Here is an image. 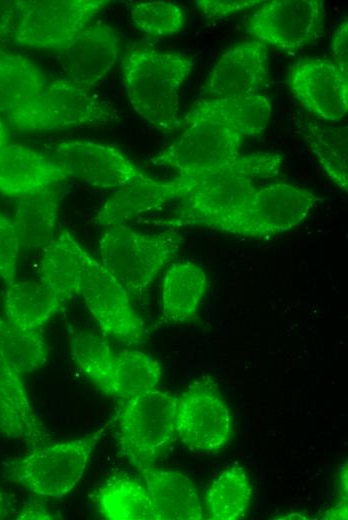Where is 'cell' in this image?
Masks as SVG:
<instances>
[{"label": "cell", "instance_id": "1", "mask_svg": "<svg viewBox=\"0 0 348 520\" xmlns=\"http://www.w3.org/2000/svg\"><path fill=\"white\" fill-rule=\"evenodd\" d=\"M282 162L280 154L256 152L215 169L177 175L170 183L180 206L175 217L164 224L200 226L243 204L257 189L255 181L276 176Z\"/></svg>", "mask_w": 348, "mask_h": 520}, {"label": "cell", "instance_id": "2", "mask_svg": "<svg viewBox=\"0 0 348 520\" xmlns=\"http://www.w3.org/2000/svg\"><path fill=\"white\" fill-rule=\"evenodd\" d=\"M192 68V59L182 52H165L148 46L128 49L122 70L134 111L159 130L180 129L179 95Z\"/></svg>", "mask_w": 348, "mask_h": 520}, {"label": "cell", "instance_id": "3", "mask_svg": "<svg viewBox=\"0 0 348 520\" xmlns=\"http://www.w3.org/2000/svg\"><path fill=\"white\" fill-rule=\"evenodd\" d=\"M176 140L153 159L156 165L187 175L235 161L245 137L220 112L212 98L196 101Z\"/></svg>", "mask_w": 348, "mask_h": 520}, {"label": "cell", "instance_id": "4", "mask_svg": "<svg viewBox=\"0 0 348 520\" xmlns=\"http://www.w3.org/2000/svg\"><path fill=\"white\" fill-rule=\"evenodd\" d=\"M22 131H60L99 127L114 122L117 110L68 78L53 77L36 94L5 114Z\"/></svg>", "mask_w": 348, "mask_h": 520}, {"label": "cell", "instance_id": "5", "mask_svg": "<svg viewBox=\"0 0 348 520\" xmlns=\"http://www.w3.org/2000/svg\"><path fill=\"white\" fill-rule=\"evenodd\" d=\"M318 201L310 189L273 183L257 188L243 204L200 226L250 238L272 236L299 226Z\"/></svg>", "mask_w": 348, "mask_h": 520}, {"label": "cell", "instance_id": "6", "mask_svg": "<svg viewBox=\"0 0 348 520\" xmlns=\"http://www.w3.org/2000/svg\"><path fill=\"white\" fill-rule=\"evenodd\" d=\"M181 243V236L174 230L151 234L118 225L110 227L99 240L101 263L129 295H136L179 254Z\"/></svg>", "mask_w": 348, "mask_h": 520}, {"label": "cell", "instance_id": "7", "mask_svg": "<svg viewBox=\"0 0 348 520\" xmlns=\"http://www.w3.org/2000/svg\"><path fill=\"white\" fill-rule=\"evenodd\" d=\"M107 426L77 439L38 446L8 464L4 477L36 495L61 498L82 478Z\"/></svg>", "mask_w": 348, "mask_h": 520}, {"label": "cell", "instance_id": "8", "mask_svg": "<svg viewBox=\"0 0 348 520\" xmlns=\"http://www.w3.org/2000/svg\"><path fill=\"white\" fill-rule=\"evenodd\" d=\"M177 397L157 389L117 400L115 420L121 452L138 469L174 440Z\"/></svg>", "mask_w": 348, "mask_h": 520}, {"label": "cell", "instance_id": "9", "mask_svg": "<svg viewBox=\"0 0 348 520\" xmlns=\"http://www.w3.org/2000/svg\"><path fill=\"white\" fill-rule=\"evenodd\" d=\"M107 3L104 0L15 2L8 32L22 46L62 51Z\"/></svg>", "mask_w": 348, "mask_h": 520}, {"label": "cell", "instance_id": "10", "mask_svg": "<svg viewBox=\"0 0 348 520\" xmlns=\"http://www.w3.org/2000/svg\"><path fill=\"white\" fill-rule=\"evenodd\" d=\"M325 24L322 0H273L250 16L246 32L267 47L290 52L317 42Z\"/></svg>", "mask_w": 348, "mask_h": 520}, {"label": "cell", "instance_id": "11", "mask_svg": "<svg viewBox=\"0 0 348 520\" xmlns=\"http://www.w3.org/2000/svg\"><path fill=\"white\" fill-rule=\"evenodd\" d=\"M80 294L104 335L126 344L145 341L144 322L131 305L128 292L102 263L87 252Z\"/></svg>", "mask_w": 348, "mask_h": 520}, {"label": "cell", "instance_id": "12", "mask_svg": "<svg viewBox=\"0 0 348 520\" xmlns=\"http://www.w3.org/2000/svg\"><path fill=\"white\" fill-rule=\"evenodd\" d=\"M230 410L215 384L195 381L177 398L175 432L191 449L217 452L231 436Z\"/></svg>", "mask_w": 348, "mask_h": 520}, {"label": "cell", "instance_id": "13", "mask_svg": "<svg viewBox=\"0 0 348 520\" xmlns=\"http://www.w3.org/2000/svg\"><path fill=\"white\" fill-rule=\"evenodd\" d=\"M53 160L67 177L99 188L120 189L150 178L117 148L92 141H63L55 146Z\"/></svg>", "mask_w": 348, "mask_h": 520}, {"label": "cell", "instance_id": "14", "mask_svg": "<svg viewBox=\"0 0 348 520\" xmlns=\"http://www.w3.org/2000/svg\"><path fill=\"white\" fill-rule=\"evenodd\" d=\"M289 90L311 114L326 121L342 120L348 111V82L327 59L304 57L289 67Z\"/></svg>", "mask_w": 348, "mask_h": 520}, {"label": "cell", "instance_id": "15", "mask_svg": "<svg viewBox=\"0 0 348 520\" xmlns=\"http://www.w3.org/2000/svg\"><path fill=\"white\" fill-rule=\"evenodd\" d=\"M268 47L251 40L225 51L215 63L206 83L210 98L255 93L264 87L269 75Z\"/></svg>", "mask_w": 348, "mask_h": 520}, {"label": "cell", "instance_id": "16", "mask_svg": "<svg viewBox=\"0 0 348 520\" xmlns=\"http://www.w3.org/2000/svg\"><path fill=\"white\" fill-rule=\"evenodd\" d=\"M119 36L104 23L89 24L64 50L63 67L69 80L89 91L118 60Z\"/></svg>", "mask_w": 348, "mask_h": 520}, {"label": "cell", "instance_id": "17", "mask_svg": "<svg viewBox=\"0 0 348 520\" xmlns=\"http://www.w3.org/2000/svg\"><path fill=\"white\" fill-rule=\"evenodd\" d=\"M67 175L47 156L22 145L0 148V192L23 197L49 189Z\"/></svg>", "mask_w": 348, "mask_h": 520}, {"label": "cell", "instance_id": "18", "mask_svg": "<svg viewBox=\"0 0 348 520\" xmlns=\"http://www.w3.org/2000/svg\"><path fill=\"white\" fill-rule=\"evenodd\" d=\"M0 434L37 444L49 438L27 396L22 375L0 347Z\"/></svg>", "mask_w": 348, "mask_h": 520}, {"label": "cell", "instance_id": "19", "mask_svg": "<svg viewBox=\"0 0 348 520\" xmlns=\"http://www.w3.org/2000/svg\"><path fill=\"white\" fill-rule=\"evenodd\" d=\"M151 499L155 520H200L203 510L195 483L176 470L151 465L138 469Z\"/></svg>", "mask_w": 348, "mask_h": 520}, {"label": "cell", "instance_id": "20", "mask_svg": "<svg viewBox=\"0 0 348 520\" xmlns=\"http://www.w3.org/2000/svg\"><path fill=\"white\" fill-rule=\"evenodd\" d=\"M85 252L66 230L44 246L40 280L62 306L81 292Z\"/></svg>", "mask_w": 348, "mask_h": 520}, {"label": "cell", "instance_id": "21", "mask_svg": "<svg viewBox=\"0 0 348 520\" xmlns=\"http://www.w3.org/2000/svg\"><path fill=\"white\" fill-rule=\"evenodd\" d=\"M207 274L202 267L183 261L165 272L161 289L162 317L171 323H183L197 317L206 294Z\"/></svg>", "mask_w": 348, "mask_h": 520}, {"label": "cell", "instance_id": "22", "mask_svg": "<svg viewBox=\"0 0 348 520\" xmlns=\"http://www.w3.org/2000/svg\"><path fill=\"white\" fill-rule=\"evenodd\" d=\"M174 200L168 182L149 178L115 192L99 210L95 221L105 227L125 225L126 222Z\"/></svg>", "mask_w": 348, "mask_h": 520}, {"label": "cell", "instance_id": "23", "mask_svg": "<svg viewBox=\"0 0 348 520\" xmlns=\"http://www.w3.org/2000/svg\"><path fill=\"white\" fill-rule=\"evenodd\" d=\"M59 215V196L52 189L18 199L13 220L20 250L47 245L53 238Z\"/></svg>", "mask_w": 348, "mask_h": 520}, {"label": "cell", "instance_id": "24", "mask_svg": "<svg viewBox=\"0 0 348 520\" xmlns=\"http://www.w3.org/2000/svg\"><path fill=\"white\" fill-rule=\"evenodd\" d=\"M62 307L41 280L15 281L4 293L5 318L26 329L41 327Z\"/></svg>", "mask_w": 348, "mask_h": 520}, {"label": "cell", "instance_id": "25", "mask_svg": "<svg viewBox=\"0 0 348 520\" xmlns=\"http://www.w3.org/2000/svg\"><path fill=\"white\" fill-rule=\"evenodd\" d=\"M161 373L159 363L143 351H115L109 378L101 391L117 399H126L154 389Z\"/></svg>", "mask_w": 348, "mask_h": 520}, {"label": "cell", "instance_id": "26", "mask_svg": "<svg viewBox=\"0 0 348 520\" xmlns=\"http://www.w3.org/2000/svg\"><path fill=\"white\" fill-rule=\"evenodd\" d=\"M99 513L109 520H155L146 487L125 475L107 479L96 491Z\"/></svg>", "mask_w": 348, "mask_h": 520}, {"label": "cell", "instance_id": "27", "mask_svg": "<svg viewBox=\"0 0 348 520\" xmlns=\"http://www.w3.org/2000/svg\"><path fill=\"white\" fill-rule=\"evenodd\" d=\"M252 498V487L246 472L239 466L221 472L210 484L206 507L213 520H236L243 517Z\"/></svg>", "mask_w": 348, "mask_h": 520}, {"label": "cell", "instance_id": "28", "mask_svg": "<svg viewBox=\"0 0 348 520\" xmlns=\"http://www.w3.org/2000/svg\"><path fill=\"white\" fill-rule=\"evenodd\" d=\"M48 78L33 62L0 48V113L38 93Z\"/></svg>", "mask_w": 348, "mask_h": 520}, {"label": "cell", "instance_id": "29", "mask_svg": "<svg viewBox=\"0 0 348 520\" xmlns=\"http://www.w3.org/2000/svg\"><path fill=\"white\" fill-rule=\"evenodd\" d=\"M0 347L21 375L38 370L48 356L41 329H26L2 317Z\"/></svg>", "mask_w": 348, "mask_h": 520}, {"label": "cell", "instance_id": "30", "mask_svg": "<svg viewBox=\"0 0 348 520\" xmlns=\"http://www.w3.org/2000/svg\"><path fill=\"white\" fill-rule=\"evenodd\" d=\"M309 146L323 171L345 193L348 191L347 126H316L309 132Z\"/></svg>", "mask_w": 348, "mask_h": 520}, {"label": "cell", "instance_id": "31", "mask_svg": "<svg viewBox=\"0 0 348 520\" xmlns=\"http://www.w3.org/2000/svg\"><path fill=\"white\" fill-rule=\"evenodd\" d=\"M69 351L77 368L100 390L105 386L115 351L109 343L89 332L67 326Z\"/></svg>", "mask_w": 348, "mask_h": 520}, {"label": "cell", "instance_id": "32", "mask_svg": "<svg viewBox=\"0 0 348 520\" xmlns=\"http://www.w3.org/2000/svg\"><path fill=\"white\" fill-rule=\"evenodd\" d=\"M212 99L244 137L261 134L268 126L272 108L268 98L260 93Z\"/></svg>", "mask_w": 348, "mask_h": 520}, {"label": "cell", "instance_id": "33", "mask_svg": "<svg viewBox=\"0 0 348 520\" xmlns=\"http://www.w3.org/2000/svg\"><path fill=\"white\" fill-rule=\"evenodd\" d=\"M130 19L140 31L155 37L178 34L186 20L179 6L162 1L136 4L130 12Z\"/></svg>", "mask_w": 348, "mask_h": 520}, {"label": "cell", "instance_id": "34", "mask_svg": "<svg viewBox=\"0 0 348 520\" xmlns=\"http://www.w3.org/2000/svg\"><path fill=\"white\" fill-rule=\"evenodd\" d=\"M19 240L13 221L0 213V278L7 285L16 281Z\"/></svg>", "mask_w": 348, "mask_h": 520}, {"label": "cell", "instance_id": "35", "mask_svg": "<svg viewBox=\"0 0 348 520\" xmlns=\"http://www.w3.org/2000/svg\"><path fill=\"white\" fill-rule=\"evenodd\" d=\"M260 0H196L199 11L208 19H221L229 15L260 6Z\"/></svg>", "mask_w": 348, "mask_h": 520}, {"label": "cell", "instance_id": "36", "mask_svg": "<svg viewBox=\"0 0 348 520\" xmlns=\"http://www.w3.org/2000/svg\"><path fill=\"white\" fill-rule=\"evenodd\" d=\"M332 54L334 63L348 76V22L342 19L341 23L335 30L332 41Z\"/></svg>", "mask_w": 348, "mask_h": 520}, {"label": "cell", "instance_id": "37", "mask_svg": "<svg viewBox=\"0 0 348 520\" xmlns=\"http://www.w3.org/2000/svg\"><path fill=\"white\" fill-rule=\"evenodd\" d=\"M54 515L50 513L44 506L39 503H28L17 515L16 519L34 520V519H54Z\"/></svg>", "mask_w": 348, "mask_h": 520}, {"label": "cell", "instance_id": "38", "mask_svg": "<svg viewBox=\"0 0 348 520\" xmlns=\"http://www.w3.org/2000/svg\"><path fill=\"white\" fill-rule=\"evenodd\" d=\"M323 519H347V499H340L336 506L325 513Z\"/></svg>", "mask_w": 348, "mask_h": 520}, {"label": "cell", "instance_id": "39", "mask_svg": "<svg viewBox=\"0 0 348 520\" xmlns=\"http://www.w3.org/2000/svg\"><path fill=\"white\" fill-rule=\"evenodd\" d=\"M338 494L340 499H347V463L341 466L338 473Z\"/></svg>", "mask_w": 348, "mask_h": 520}, {"label": "cell", "instance_id": "40", "mask_svg": "<svg viewBox=\"0 0 348 520\" xmlns=\"http://www.w3.org/2000/svg\"><path fill=\"white\" fill-rule=\"evenodd\" d=\"M7 142V129L4 121L0 117V148L6 145Z\"/></svg>", "mask_w": 348, "mask_h": 520}, {"label": "cell", "instance_id": "41", "mask_svg": "<svg viewBox=\"0 0 348 520\" xmlns=\"http://www.w3.org/2000/svg\"><path fill=\"white\" fill-rule=\"evenodd\" d=\"M7 516V504L4 495L0 491V520L5 519Z\"/></svg>", "mask_w": 348, "mask_h": 520}]
</instances>
